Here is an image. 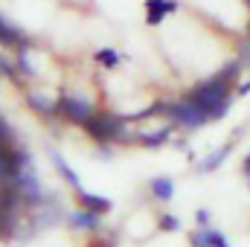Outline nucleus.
<instances>
[{"label":"nucleus","mask_w":250,"mask_h":247,"mask_svg":"<svg viewBox=\"0 0 250 247\" xmlns=\"http://www.w3.org/2000/svg\"><path fill=\"white\" fill-rule=\"evenodd\" d=\"M218 247H227V242H224V245H218Z\"/></svg>","instance_id":"obj_24"},{"label":"nucleus","mask_w":250,"mask_h":247,"mask_svg":"<svg viewBox=\"0 0 250 247\" xmlns=\"http://www.w3.org/2000/svg\"><path fill=\"white\" fill-rule=\"evenodd\" d=\"M227 154H230V145H224L221 151H215V154H209V157L204 160V169H201V172H212V169H215L218 163H224V157H227Z\"/></svg>","instance_id":"obj_13"},{"label":"nucleus","mask_w":250,"mask_h":247,"mask_svg":"<svg viewBox=\"0 0 250 247\" xmlns=\"http://www.w3.org/2000/svg\"><path fill=\"white\" fill-rule=\"evenodd\" d=\"M96 62L105 64V67H114V64L120 62V53H117V50H99V53H96Z\"/></svg>","instance_id":"obj_14"},{"label":"nucleus","mask_w":250,"mask_h":247,"mask_svg":"<svg viewBox=\"0 0 250 247\" xmlns=\"http://www.w3.org/2000/svg\"><path fill=\"white\" fill-rule=\"evenodd\" d=\"M178 227H181V221L175 215H163L160 218V230H178Z\"/></svg>","instance_id":"obj_17"},{"label":"nucleus","mask_w":250,"mask_h":247,"mask_svg":"<svg viewBox=\"0 0 250 247\" xmlns=\"http://www.w3.org/2000/svg\"><path fill=\"white\" fill-rule=\"evenodd\" d=\"M239 90H242V93H250V82H245V84H242Z\"/></svg>","instance_id":"obj_23"},{"label":"nucleus","mask_w":250,"mask_h":247,"mask_svg":"<svg viewBox=\"0 0 250 247\" xmlns=\"http://www.w3.org/2000/svg\"><path fill=\"white\" fill-rule=\"evenodd\" d=\"M163 9H166V15H169V12H178V0H166Z\"/></svg>","instance_id":"obj_21"},{"label":"nucleus","mask_w":250,"mask_h":247,"mask_svg":"<svg viewBox=\"0 0 250 247\" xmlns=\"http://www.w3.org/2000/svg\"><path fill=\"white\" fill-rule=\"evenodd\" d=\"M151 195H154L157 201H172V195H175L172 178H154V181H151Z\"/></svg>","instance_id":"obj_8"},{"label":"nucleus","mask_w":250,"mask_h":247,"mask_svg":"<svg viewBox=\"0 0 250 247\" xmlns=\"http://www.w3.org/2000/svg\"><path fill=\"white\" fill-rule=\"evenodd\" d=\"M26 102H29V108H35L38 114H59V105H56V102H47V99L38 96V93H29Z\"/></svg>","instance_id":"obj_9"},{"label":"nucleus","mask_w":250,"mask_h":247,"mask_svg":"<svg viewBox=\"0 0 250 247\" xmlns=\"http://www.w3.org/2000/svg\"><path fill=\"white\" fill-rule=\"evenodd\" d=\"M239 70H242V62H233V64H227V67H224V70H221V76H224V79H227V82H233V79H236V73H239Z\"/></svg>","instance_id":"obj_16"},{"label":"nucleus","mask_w":250,"mask_h":247,"mask_svg":"<svg viewBox=\"0 0 250 247\" xmlns=\"http://www.w3.org/2000/svg\"><path fill=\"white\" fill-rule=\"evenodd\" d=\"M56 105H59V114H62L64 120H70V123H76V125L79 123L84 125L93 117V108H90L84 99H79V96H67V93H64Z\"/></svg>","instance_id":"obj_4"},{"label":"nucleus","mask_w":250,"mask_h":247,"mask_svg":"<svg viewBox=\"0 0 250 247\" xmlns=\"http://www.w3.org/2000/svg\"><path fill=\"white\" fill-rule=\"evenodd\" d=\"M169 117L175 120V123H181V125H187V128H201V125L207 123V111H201L195 102H189V99H184V102H172L169 108Z\"/></svg>","instance_id":"obj_3"},{"label":"nucleus","mask_w":250,"mask_h":247,"mask_svg":"<svg viewBox=\"0 0 250 247\" xmlns=\"http://www.w3.org/2000/svg\"><path fill=\"white\" fill-rule=\"evenodd\" d=\"M76 198H79V204H82L84 209H93V212H108V209H111V201H108V198L90 195V192H84V189H76Z\"/></svg>","instance_id":"obj_6"},{"label":"nucleus","mask_w":250,"mask_h":247,"mask_svg":"<svg viewBox=\"0 0 250 247\" xmlns=\"http://www.w3.org/2000/svg\"><path fill=\"white\" fill-rule=\"evenodd\" d=\"M0 44L3 47H15L18 53H26V38L21 35V29L18 26H12L9 21H3V15H0Z\"/></svg>","instance_id":"obj_5"},{"label":"nucleus","mask_w":250,"mask_h":247,"mask_svg":"<svg viewBox=\"0 0 250 247\" xmlns=\"http://www.w3.org/2000/svg\"><path fill=\"white\" fill-rule=\"evenodd\" d=\"M0 73H3L6 79H12V82H21V76H18V70H15L12 64L6 62V59H0Z\"/></svg>","instance_id":"obj_15"},{"label":"nucleus","mask_w":250,"mask_h":247,"mask_svg":"<svg viewBox=\"0 0 250 247\" xmlns=\"http://www.w3.org/2000/svg\"><path fill=\"white\" fill-rule=\"evenodd\" d=\"M84 128L99 140V143H111V140H117L120 134H123V120L120 117H114V114H93Z\"/></svg>","instance_id":"obj_2"},{"label":"nucleus","mask_w":250,"mask_h":247,"mask_svg":"<svg viewBox=\"0 0 250 247\" xmlns=\"http://www.w3.org/2000/svg\"><path fill=\"white\" fill-rule=\"evenodd\" d=\"M53 163L59 166V172H62V178L67 181V184H70V186H76V189H82V184H79V178L73 175V169H70V166L64 163V157L59 154V151H53Z\"/></svg>","instance_id":"obj_10"},{"label":"nucleus","mask_w":250,"mask_h":247,"mask_svg":"<svg viewBox=\"0 0 250 247\" xmlns=\"http://www.w3.org/2000/svg\"><path fill=\"white\" fill-rule=\"evenodd\" d=\"M99 215H102V212L82 209V212H73V215H70V224H73V227H82V230H96V227H99Z\"/></svg>","instance_id":"obj_7"},{"label":"nucleus","mask_w":250,"mask_h":247,"mask_svg":"<svg viewBox=\"0 0 250 247\" xmlns=\"http://www.w3.org/2000/svg\"><path fill=\"white\" fill-rule=\"evenodd\" d=\"M227 90H230V82L224 79V76H215L212 82H204V84H198L192 93H189L187 99L189 102H195L201 111H207L209 117H212V111H215V105L227 96Z\"/></svg>","instance_id":"obj_1"},{"label":"nucleus","mask_w":250,"mask_h":247,"mask_svg":"<svg viewBox=\"0 0 250 247\" xmlns=\"http://www.w3.org/2000/svg\"><path fill=\"white\" fill-rule=\"evenodd\" d=\"M245 175H250V154L245 157Z\"/></svg>","instance_id":"obj_22"},{"label":"nucleus","mask_w":250,"mask_h":247,"mask_svg":"<svg viewBox=\"0 0 250 247\" xmlns=\"http://www.w3.org/2000/svg\"><path fill=\"white\" fill-rule=\"evenodd\" d=\"M248 178H250V175H248Z\"/></svg>","instance_id":"obj_25"},{"label":"nucleus","mask_w":250,"mask_h":247,"mask_svg":"<svg viewBox=\"0 0 250 247\" xmlns=\"http://www.w3.org/2000/svg\"><path fill=\"white\" fill-rule=\"evenodd\" d=\"M248 3H250V0H248Z\"/></svg>","instance_id":"obj_26"},{"label":"nucleus","mask_w":250,"mask_h":247,"mask_svg":"<svg viewBox=\"0 0 250 247\" xmlns=\"http://www.w3.org/2000/svg\"><path fill=\"white\" fill-rule=\"evenodd\" d=\"M192 247H209V239H207V230H204V233H195V236H192Z\"/></svg>","instance_id":"obj_19"},{"label":"nucleus","mask_w":250,"mask_h":247,"mask_svg":"<svg viewBox=\"0 0 250 247\" xmlns=\"http://www.w3.org/2000/svg\"><path fill=\"white\" fill-rule=\"evenodd\" d=\"M169 134H172V128L166 125V128H160V131H154V134H146V137H140L146 145H151V148H157L160 143H166L169 140Z\"/></svg>","instance_id":"obj_12"},{"label":"nucleus","mask_w":250,"mask_h":247,"mask_svg":"<svg viewBox=\"0 0 250 247\" xmlns=\"http://www.w3.org/2000/svg\"><path fill=\"white\" fill-rule=\"evenodd\" d=\"M198 224H204V227L209 224V212L207 209H198Z\"/></svg>","instance_id":"obj_20"},{"label":"nucleus","mask_w":250,"mask_h":247,"mask_svg":"<svg viewBox=\"0 0 250 247\" xmlns=\"http://www.w3.org/2000/svg\"><path fill=\"white\" fill-rule=\"evenodd\" d=\"M227 111H230V96H224V99H221V102L215 105V111H212V117H224Z\"/></svg>","instance_id":"obj_18"},{"label":"nucleus","mask_w":250,"mask_h":247,"mask_svg":"<svg viewBox=\"0 0 250 247\" xmlns=\"http://www.w3.org/2000/svg\"><path fill=\"white\" fill-rule=\"evenodd\" d=\"M163 3L166 0H146V15H148V23H160L163 21V15H166V9H163Z\"/></svg>","instance_id":"obj_11"}]
</instances>
